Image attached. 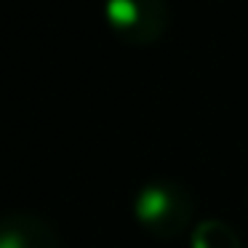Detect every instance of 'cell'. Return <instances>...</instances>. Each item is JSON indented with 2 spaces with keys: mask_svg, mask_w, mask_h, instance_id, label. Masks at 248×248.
I'll use <instances>...</instances> for the list:
<instances>
[{
  "mask_svg": "<svg viewBox=\"0 0 248 248\" xmlns=\"http://www.w3.org/2000/svg\"><path fill=\"white\" fill-rule=\"evenodd\" d=\"M134 219L147 235L157 240H173L192 232L195 198L182 182L152 179L141 184L134 198Z\"/></svg>",
  "mask_w": 248,
  "mask_h": 248,
  "instance_id": "1",
  "label": "cell"
},
{
  "mask_svg": "<svg viewBox=\"0 0 248 248\" xmlns=\"http://www.w3.org/2000/svg\"><path fill=\"white\" fill-rule=\"evenodd\" d=\"M104 19L118 40L152 46L166 35L171 8L166 0H104Z\"/></svg>",
  "mask_w": 248,
  "mask_h": 248,
  "instance_id": "2",
  "label": "cell"
},
{
  "mask_svg": "<svg viewBox=\"0 0 248 248\" xmlns=\"http://www.w3.org/2000/svg\"><path fill=\"white\" fill-rule=\"evenodd\" d=\"M0 248H62L59 232L32 211L0 216Z\"/></svg>",
  "mask_w": 248,
  "mask_h": 248,
  "instance_id": "3",
  "label": "cell"
},
{
  "mask_svg": "<svg viewBox=\"0 0 248 248\" xmlns=\"http://www.w3.org/2000/svg\"><path fill=\"white\" fill-rule=\"evenodd\" d=\"M192 248H243L237 232L221 219H203L189 232Z\"/></svg>",
  "mask_w": 248,
  "mask_h": 248,
  "instance_id": "4",
  "label": "cell"
},
{
  "mask_svg": "<svg viewBox=\"0 0 248 248\" xmlns=\"http://www.w3.org/2000/svg\"><path fill=\"white\" fill-rule=\"evenodd\" d=\"M246 203H248V195H246Z\"/></svg>",
  "mask_w": 248,
  "mask_h": 248,
  "instance_id": "5",
  "label": "cell"
}]
</instances>
